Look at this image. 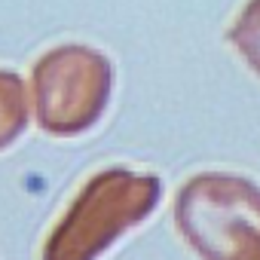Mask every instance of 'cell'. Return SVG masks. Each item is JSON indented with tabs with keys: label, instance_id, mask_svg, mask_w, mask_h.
Masks as SVG:
<instances>
[{
	"label": "cell",
	"instance_id": "1",
	"mask_svg": "<svg viewBox=\"0 0 260 260\" xmlns=\"http://www.w3.org/2000/svg\"><path fill=\"white\" fill-rule=\"evenodd\" d=\"M162 196L156 175L107 169L83 184L71 208L52 226L43 260H98L122 233L138 226Z\"/></svg>",
	"mask_w": 260,
	"mask_h": 260
},
{
	"label": "cell",
	"instance_id": "2",
	"mask_svg": "<svg viewBox=\"0 0 260 260\" xmlns=\"http://www.w3.org/2000/svg\"><path fill=\"white\" fill-rule=\"evenodd\" d=\"M175 223L202 260H260V187L248 178H190L175 199Z\"/></svg>",
	"mask_w": 260,
	"mask_h": 260
},
{
	"label": "cell",
	"instance_id": "3",
	"mask_svg": "<svg viewBox=\"0 0 260 260\" xmlns=\"http://www.w3.org/2000/svg\"><path fill=\"white\" fill-rule=\"evenodd\" d=\"M110 61L89 46H58L34 64V113L43 132L77 135L98 122L110 98Z\"/></svg>",
	"mask_w": 260,
	"mask_h": 260
},
{
	"label": "cell",
	"instance_id": "4",
	"mask_svg": "<svg viewBox=\"0 0 260 260\" xmlns=\"http://www.w3.org/2000/svg\"><path fill=\"white\" fill-rule=\"evenodd\" d=\"M28 125V89L25 83L10 74L0 71V150L10 147Z\"/></svg>",
	"mask_w": 260,
	"mask_h": 260
},
{
	"label": "cell",
	"instance_id": "5",
	"mask_svg": "<svg viewBox=\"0 0 260 260\" xmlns=\"http://www.w3.org/2000/svg\"><path fill=\"white\" fill-rule=\"evenodd\" d=\"M230 43L248 61V68L260 77V0H248L245 10L230 28Z\"/></svg>",
	"mask_w": 260,
	"mask_h": 260
}]
</instances>
